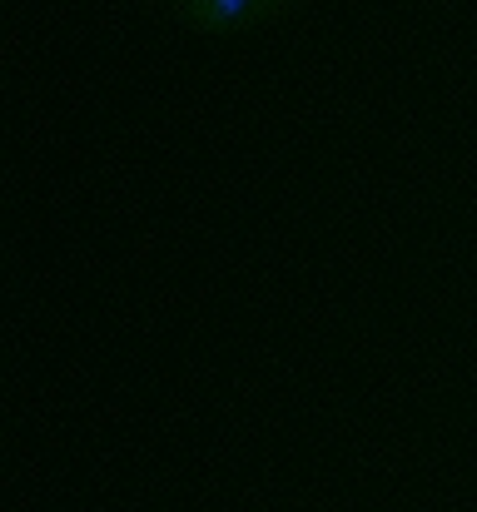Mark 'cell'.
Returning <instances> with one entry per match:
<instances>
[{
  "mask_svg": "<svg viewBox=\"0 0 477 512\" xmlns=\"http://www.w3.org/2000/svg\"><path fill=\"white\" fill-rule=\"evenodd\" d=\"M159 15L189 35L229 40V35H254L269 25L294 20L309 0H155Z\"/></svg>",
  "mask_w": 477,
  "mask_h": 512,
  "instance_id": "cell-1",
  "label": "cell"
}]
</instances>
